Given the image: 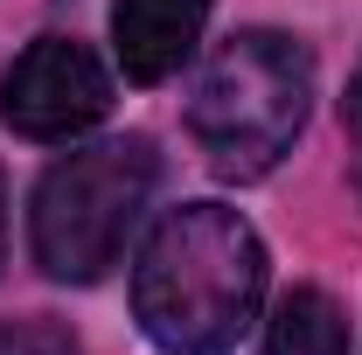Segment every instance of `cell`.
Wrapping results in <instances>:
<instances>
[{
	"label": "cell",
	"instance_id": "5",
	"mask_svg": "<svg viewBox=\"0 0 362 355\" xmlns=\"http://www.w3.org/2000/svg\"><path fill=\"white\" fill-rule=\"evenodd\" d=\"M209 28V0H112V56L133 84H168Z\"/></svg>",
	"mask_w": 362,
	"mask_h": 355
},
{
	"label": "cell",
	"instance_id": "4",
	"mask_svg": "<svg viewBox=\"0 0 362 355\" xmlns=\"http://www.w3.org/2000/svg\"><path fill=\"white\" fill-rule=\"evenodd\" d=\"M112 112V70L90 42L42 35L0 70V119L21 139H77Z\"/></svg>",
	"mask_w": 362,
	"mask_h": 355
},
{
	"label": "cell",
	"instance_id": "3",
	"mask_svg": "<svg viewBox=\"0 0 362 355\" xmlns=\"http://www.w3.org/2000/svg\"><path fill=\"white\" fill-rule=\"evenodd\" d=\"M153 139H90L77 153H63L28 202V251L56 286H90L119 265L126 237L139 230L146 202H153Z\"/></svg>",
	"mask_w": 362,
	"mask_h": 355
},
{
	"label": "cell",
	"instance_id": "8",
	"mask_svg": "<svg viewBox=\"0 0 362 355\" xmlns=\"http://www.w3.org/2000/svg\"><path fill=\"white\" fill-rule=\"evenodd\" d=\"M341 119H349V133L362 139V70L349 77V98H341Z\"/></svg>",
	"mask_w": 362,
	"mask_h": 355
},
{
	"label": "cell",
	"instance_id": "9",
	"mask_svg": "<svg viewBox=\"0 0 362 355\" xmlns=\"http://www.w3.org/2000/svg\"><path fill=\"white\" fill-rule=\"evenodd\" d=\"M0 265H7V181H0Z\"/></svg>",
	"mask_w": 362,
	"mask_h": 355
},
{
	"label": "cell",
	"instance_id": "1",
	"mask_svg": "<svg viewBox=\"0 0 362 355\" xmlns=\"http://www.w3.org/2000/svg\"><path fill=\"white\" fill-rule=\"evenodd\" d=\"M265 300V237L223 202H181L133 265V320L160 355H230Z\"/></svg>",
	"mask_w": 362,
	"mask_h": 355
},
{
	"label": "cell",
	"instance_id": "7",
	"mask_svg": "<svg viewBox=\"0 0 362 355\" xmlns=\"http://www.w3.org/2000/svg\"><path fill=\"white\" fill-rule=\"evenodd\" d=\"M0 355H84L77 334L49 313H21V320H0Z\"/></svg>",
	"mask_w": 362,
	"mask_h": 355
},
{
	"label": "cell",
	"instance_id": "2",
	"mask_svg": "<svg viewBox=\"0 0 362 355\" xmlns=\"http://www.w3.org/2000/svg\"><path fill=\"white\" fill-rule=\"evenodd\" d=\"M307 112H314L307 42L279 28H237L195 77L188 133L223 181H258L293 153Z\"/></svg>",
	"mask_w": 362,
	"mask_h": 355
},
{
	"label": "cell",
	"instance_id": "6",
	"mask_svg": "<svg viewBox=\"0 0 362 355\" xmlns=\"http://www.w3.org/2000/svg\"><path fill=\"white\" fill-rule=\"evenodd\" d=\"M258 355H349V313L334 307L320 286H293L272 307Z\"/></svg>",
	"mask_w": 362,
	"mask_h": 355
}]
</instances>
